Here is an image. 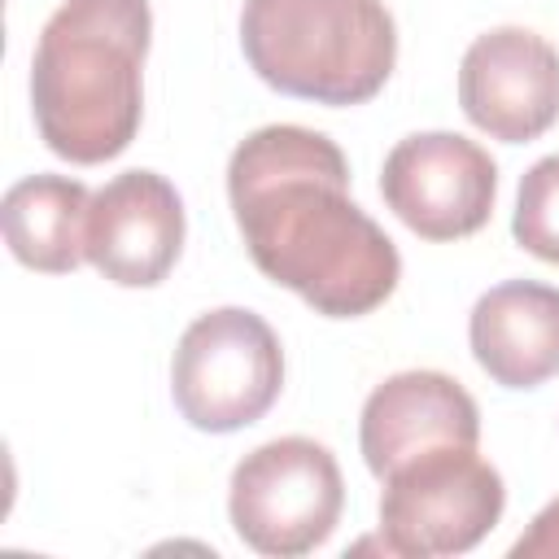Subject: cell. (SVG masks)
Wrapping results in <instances>:
<instances>
[{"label": "cell", "instance_id": "obj_1", "mask_svg": "<svg viewBox=\"0 0 559 559\" xmlns=\"http://www.w3.org/2000/svg\"><path fill=\"white\" fill-rule=\"evenodd\" d=\"M227 197L253 266L314 314L362 319L402 280V253L349 197V162L323 131L275 122L227 162Z\"/></svg>", "mask_w": 559, "mask_h": 559}, {"label": "cell", "instance_id": "obj_2", "mask_svg": "<svg viewBox=\"0 0 559 559\" xmlns=\"http://www.w3.org/2000/svg\"><path fill=\"white\" fill-rule=\"evenodd\" d=\"M148 39V0H61L52 9L31 57V109L57 157L100 166L131 148L144 118Z\"/></svg>", "mask_w": 559, "mask_h": 559}, {"label": "cell", "instance_id": "obj_3", "mask_svg": "<svg viewBox=\"0 0 559 559\" xmlns=\"http://www.w3.org/2000/svg\"><path fill=\"white\" fill-rule=\"evenodd\" d=\"M240 48L266 87L341 109L389 83L397 26L384 0H245Z\"/></svg>", "mask_w": 559, "mask_h": 559}, {"label": "cell", "instance_id": "obj_4", "mask_svg": "<svg viewBox=\"0 0 559 559\" xmlns=\"http://www.w3.org/2000/svg\"><path fill=\"white\" fill-rule=\"evenodd\" d=\"M284 389V349L271 323L245 306L197 314L170 358L179 415L201 432H240L258 424Z\"/></svg>", "mask_w": 559, "mask_h": 559}, {"label": "cell", "instance_id": "obj_5", "mask_svg": "<svg viewBox=\"0 0 559 559\" xmlns=\"http://www.w3.org/2000/svg\"><path fill=\"white\" fill-rule=\"evenodd\" d=\"M345 480L328 445L310 437H275L249 450L227 485L236 537L271 559L319 550L341 524Z\"/></svg>", "mask_w": 559, "mask_h": 559}, {"label": "cell", "instance_id": "obj_6", "mask_svg": "<svg viewBox=\"0 0 559 559\" xmlns=\"http://www.w3.org/2000/svg\"><path fill=\"white\" fill-rule=\"evenodd\" d=\"M380 537L389 555L445 559L485 542L502 520L507 485L476 450H432L380 480Z\"/></svg>", "mask_w": 559, "mask_h": 559}, {"label": "cell", "instance_id": "obj_7", "mask_svg": "<svg viewBox=\"0 0 559 559\" xmlns=\"http://www.w3.org/2000/svg\"><path fill=\"white\" fill-rule=\"evenodd\" d=\"M380 197L419 240H463L493 214L498 162L459 131H415L389 148Z\"/></svg>", "mask_w": 559, "mask_h": 559}, {"label": "cell", "instance_id": "obj_8", "mask_svg": "<svg viewBox=\"0 0 559 559\" xmlns=\"http://www.w3.org/2000/svg\"><path fill=\"white\" fill-rule=\"evenodd\" d=\"M459 105L476 131L528 144L559 122V48L528 26L476 35L459 61Z\"/></svg>", "mask_w": 559, "mask_h": 559}, {"label": "cell", "instance_id": "obj_9", "mask_svg": "<svg viewBox=\"0 0 559 559\" xmlns=\"http://www.w3.org/2000/svg\"><path fill=\"white\" fill-rule=\"evenodd\" d=\"M183 249V201L157 170H122L87 210V262L118 288L162 284Z\"/></svg>", "mask_w": 559, "mask_h": 559}, {"label": "cell", "instance_id": "obj_10", "mask_svg": "<svg viewBox=\"0 0 559 559\" xmlns=\"http://www.w3.org/2000/svg\"><path fill=\"white\" fill-rule=\"evenodd\" d=\"M480 411L476 397L445 371H397L380 380L358 419L362 463L376 480L432 450H476Z\"/></svg>", "mask_w": 559, "mask_h": 559}, {"label": "cell", "instance_id": "obj_11", "mask_svg": "<svg viewBox=\"0 0 559 559\" xmlns=\"http://www.w3.org/2000/svg\"><path fill=\"white\" fill-rule=\"evenodd\" d=\"M467 341L480 371L502 389H537L559 376V288L507 280L476 297Z\"/></svg>", "mask_w": 559, "mask_h": 559}, {"label": "cell", "instance_id": "obj_12", "mask_svg": "<svg viewBox=\"0 0 559 559\" xmlns=\"http://www.w3.org/2000/svg\"><path fill=\"white\" fill-rule=\"evenodd\" d=\"M92 192L70 175H26L0 201L9 253L44 275H70L87 262Z\"/></svg>", "mask_w": 559, "mask_h": 559}, {"label": "cell", "instance_id": "obj_13", "mask_svg": "<svg viewBox=\"0 0 559 559\" xmlns=\"http://www.w3.org/2000/svg\"><path fill=\"white\" fill-rule=\"evenodd\" d=\"M511 236L533 258L559 266V153L533 162L515 192Z\"/></svg>", "mask_w": 559, "mask_h": 559}, {"label": "cell", "instance_id": "obj_14", "mask_svg": "<svg viewBox=\"0 0 559 559\" xmlns=\"http://www.w3.org/2000/svg\"><path fill=\"white\" fill-rule=\"evenodd\" d=\"M511 559H559V498L546 502L533 515V524L515 537Z\"/></svg>", "mask_w": 559, "mask_h": 559}]
</instances>
